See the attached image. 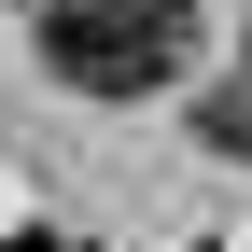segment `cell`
Wrapping results in <instances>:
<instances>
[{
	"instance_id": "obj_1",
	"label": "cell",
	"mask_w": 252,
	"mask_h": 252,
	"mask_svg": "<svg viewBox=\"0 0 252 252\" xmlns=\"http://www.w3.org/2000/svg\"><path fill=\"white\" fill-rule=\"evenodd\" d=\"M42 70L84 98H154L182 70V0H56L42 14Z\"/></svg>"
},
{
	"instance_id": "obj_2",
	"label": "cell",
	"mask_w": 252,
	"mask_h": 252,
	"mask_svg": "<svg viewBox=\"0 0 252 252\" xmlns=\"http://www.w3.org/2000/svg\"><path fill=\"white\" fill-rule=\"evenodd\" d=\"M210 140H224V154H252V84H224V98H210Z\"/></svg>"
},
{
	"instance_id": "obj_3",
	"label": "cell",
	"mask_w": 252,
	"mask_h": 252,
	"mask_svg": "<svg viewBox=\"0 0 252 252\" xmlns=\"http://www.w3.org/2000/svg\"><path fill=\"white\" fill-rule=\"evenodd\" d=\"M14 252H56V238H14Z\"/></svg>"
}]
</instances>
